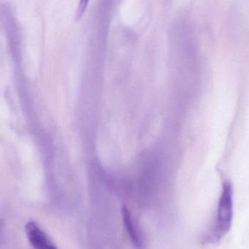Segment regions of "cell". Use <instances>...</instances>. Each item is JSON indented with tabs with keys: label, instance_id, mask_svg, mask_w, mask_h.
<instances>
[{
	"label": "cell",
	"instance_id": "1",
	"mask_svg": "<svg viewBox=\"0 0 249 249\" xmlns=\"http://www.w3.org/2000/svg\"><path fill=\"white\" fill-rule=\"evenodd\" d=\"M233 216V198L231 183L225 181L222 186V193L218 203L217 212L214 225L209 235L208 242L217 243L231 231Z\"/></svg>",
	"mask_w": 249,
	"mask_h": 249
},
{
	"label": "cell",
	"instance_id": "2",
	"mask_svg": "<svg viewBox=\"0 0 249 249\" xmlns=\"http://www.w3.org/2000/svg\"><path fill=\"white\" fill-rule=\"evenodd\" d=\"M25 232L34 249H57L53 241L36 222H28L25 226Z\"/></svg>",
	"mask_w": 249,
	"mask_h": 249
},
{
	"label": "cell",
	"instance_id": "3",
	"mask_svg": "<svg viewBox=\"0 0 249 249\" xmlns=\"http://www.w3.org/2000/svg\"><path fill=\"white\" fill-rule=\"evenodd\" d=\"M122 213L124 228L135 249H146V244L143 235L138 225L135 223L131 213L126 207L123 208Z\"/></svg>",
	"mask_w": 249,
	"mask_h": 249
},
{
	"label": "cell",
	"instance_id": "4",
	"mask_svg": "<svg viewBox=\"0 0 249 249\" xmlns=\"http://www.w3.org/2000/svg\"><path fill=\"white\" fill-rule=\"evenodd\" d=\"M89 0H80L78 7H77V14H76V18L77 20H80L83 15L86 12L88 4H89Z\"/></svg>",
	"mask_w": 249,
	"mask_h": 249
},
{
	"label": "cell",
	"instance_id": "5",
	"mask_svg": "<svg viewBox=\"0 0 249 249\" xmlns=\"http://www.w3.org/2000/svg\"><path fill=\"white\" fill-rule=\"evenodd\" d=\"M3 225H4V222L0 220V235H1V231H2Z\"/></svg>",
	"mask_w": 249,
	"mask_h": 249
}]
</instances>
